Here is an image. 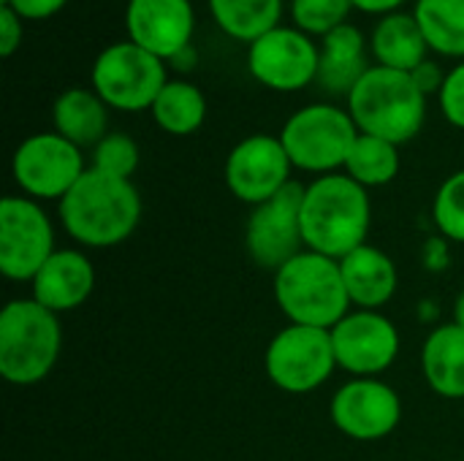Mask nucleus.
Returning a JSON list of instances; mask_svg holds the SVG:
<instances>
[{
    "mask_svg": "<svg viewBox=\"0 0 464 461\" xmlns=\"http://www.w3.org/2000/svg\"><path fill=\"white\" fill-rule=\"evenodd\" d=\"M372 204L367 187L348 174H324L304 187L302 239L304 250L343 261L367 245Z\"/></svg>",
    "mask_w": 464,
    "mask_h": 461,
    "instance_id": "1",
    "label": "nucleus"
},
{
    "mask_svg": "<svg viewBox=\"0 0 464 461\" xmlns=\"http://www.w3.org/2000/svg\"><path fill=\"white\" fill-rule=\"evenodd\" d=\"M57 215L82 247H117L141 223V196L130 179L87 168L60 201Z\"/></svg>",
    "mask_w": 464,
    "mask_h": 461,
    "instance_id": "2",
    "label": "nucleus"
},
{
    "mask_svg": "<svg viewBox=\"0 0 464 461\" xmlns=\"http://www.w3.org/2000/svg\"><path fill=\"white\" fill-rule=\"evenodd\" d=\"M348 114L359 133L378 136L400 147L421 133L427 120V95L411 73L370 65L348 95Z\"/></svg>",
    "mask_w": 464,
    "mask_h": 461,
    "instance_id": "3",
    "label": "nucleus"
},
{
    "mask_svg": "<svg viewBox=\"0 0 464 461\" xmlns=\"http://www.w3.org/2000/svg\"><path fill=\"white\" fill-rule=\"evenodd\" d=\"M275 302L291 323L334 329L351 312L340 261L302 250L275 272Z\"/></svg>",
    "mask_w": 464,
    "mask_h": 461,
    "instance_id": "4",
    "label": "nucleus"
},
{
    "mask_svg": "<svg viewBox=\"0 0 464 461\" xmlns=\"http://www.w3.org/2000/svg\"><path fill=\"white\" fill-rule=\"evenodd\" d=\"M63 348L60 315L30 299H14L0 312V375L11 386H35L57 364Z\"/></svg>",
    "mask_w": 464,
    "mask_h": 461,
    "instance_id": "5",
    "label": "nucleus"
},
{
    "mask_svg": "<svg viewBox=\"0 0 464 461\" xmlns=\"http://www.w3.org/2000/svg\"><path fill=\"white\" fill-rule=\"evenodd\" d=\"M359 139V128L348 109L334 103H310L294 111L283 130L280 141L294 163V168L310 174H337L345 168L353 141Z\"/></svg>",
    "mask_w": 464,
    "mask_h": 461,
    "instance_id": "6",
    "label": "nucleus"
},
{
    "mask_svg": "<svg viewBox=\"0 0 464 461\" xmlns=\"http://www.w3.org/2000/svg\"><path fill=\"white\" fill-rule=\"evenodd\" d=\"M92 90L109 109L144 111L152 109L155 98L169 82L166 60L141 49L133 41H117L106 46L90 71Z\"/></svg>",
    "mask_w": 464,
    "mask_h": 461,
    "instance_id": "7",
    "label": "nucleus"
},
{
    "mask_svg": "<svg viewBox=\"0 0 464 461\" xmlns=\"http://www.w3.org/2000/svg\"><path fill=\"white\" fill-rule=\"evenodd\" d=\"M264 367L269 380L285 394H310L337 370L329 329L288 323L266 348Z\"/></svg>",
    "mask_w": 464,
    "mask_h": 461,
    "instance_id": "8",
    "label": "nucleus"
},
{
    "mask_svg": "<svg viewBox=\"0 0 464 461\" xmlns=\"http://www.w3.org/2000/svg\"><path fill=\"white\" fill-rule=\"evenodd\" d=\"M87 168L82 149L54 130L27 136L11 160L14 182L33 201H63Z\"/></svg>",
    "mask_w": 464,
    "mask_h": 461,
    "instance_id": "9",
    "label": "nucleus"
},
{
    "mask_svg": "<svg viewBox=\"0 0 464 461\" xmlns=\"http://www.w3.org/2000/svg\"><path fill=\"white\" fill-rule=\"evenodd\" d=\"M54 253V228L44 206L27 196H5L0 201L3 277L30 283Z\"/></svg>",
    "mask_w": 464,
    "mask_h": 461,
    "instance_id": "10",
    "label": "nucleus"
},
{
    "mask_svg": "<svg viewBox=\"0 0 464 461\" xmlns=\"http://www.w3.org/2000/svg\"><path fill=\"white\" fill-rule=\"evenodd\" d=\"M318 65L321 46L299 27L280 24L247 46L250 76L275 92H296L318 82Z\"/></svg>",
    "mask_w": 464,
    "mask_h": 461,
    "instance_id": "11",
    "label": "nucleus"
},
{
    "mask_svg": "<svg viewBox=\"0 0 464 461\" xmlns=\"http://www.w3.org/2000/svg\"><path fill=\"white\" fill-rule=\"evenodd\" d=\"M302 198H304V185L291 179L275 198H269L261 206H253L245 242L253 264H258L261 269L277 272L304 250Z\"/></svg>",
    "mask_w": 464,
    "mask_h": 461,
    "instance_id": "12",
    "label": "nucleus"
},
{
    "mask_svg": "<svg viewBox=\"0 0 464 461\" xmlns=\"http://www.w3.org/2000/svg\"><path fill=\"white\" fill-rule=\"evenodd\" d=\"M337 367L353 378H378L400 356V331L392 318L378 310H353L329 329Z\"/></svg>",
    "mask_w": 464,
    "mask_h": 461,
    "instance_id": "13",
    "label": "nucleus"
},
{
    "mask_svg": "<svg viewBox=\"0 0 464 461\" xmlns=\"http://www.w3.org/2000/svg\"><path fill=\"white\" fill-rule=\"evenodd\" d=\"M329 416L345 437L356 443H375L400 427L402 399L378 378H353L332 397Z\"/></svg>",
    "mask_w": 464,
    "mask_h": 461,
    "instance_id": "14",
    "label": "nucleus"
},
{
    "mask_svg": "<svg viewBox=\"0 0 464 461\" xmlns=\"http://www.w3.org/2000/svg\"><path fill=\"white\" fill-rule=\"evenodd\" d=\"M291 158L280 136L256 133L242 139L226 158V185L234 198L261 206L291 182Z\"/></svg>",
    "mask_w": 464,
    "mask_h": 461,
    "instance_id": "15",
    "label": "nucleus"
},
{
    "mask_svg": "<svg viewBox=\"0 0 464 461\" xmlns=\"http://www.w3.org/2000/svg\"><path fill=\"white\" fill-rule=\"evenodd\" d=\"M125 30L128 41L169 62L193 43L196 11L190 0H128Z\"/></svg>",
    "mask_w": 464,
    "mask_h": 461,
    "instance_id": "16",
    "label": "nucleus"
},
{
    "mask_svg": "<svg viewBox=\"0 0 464 461\" xmlns=\"http://www.w3.org/2000/svg\"><path fill=\"white\" fill-rule=\"evenodd\" d=\"M33 299L54 315L82 307L95 288L92 261L82 250H57L30 280Z\"/></svg>",
    "mask_w": 464,
    "mask_h": 461,
    "instance_id": "17",
    "label": "nucleus"
},
{
    "mask_svg": "<svg viewBox=\"0 0 464 461\" xmlns=\"http://www.w3.org/2000/svg\"><path fill=\"white\" fill-rule=\"evenodd\" d=\"M340 272L348 299L359 310H381L394 299L400 285L394 261L372 245H362L359 250L345 255L340 261Z\"/></svg>",
    "mask_w": 464,
    "mask_h": 461,
    "instance_id": "18",
    "label": "nucleus"
},
{
    "mask_svg": "<svg viewBox=\"0 0 464 461\" xmlns=\"http://www.w3.org/2000/svg\"><path fill=\"white\" fill-rule=\"evenodd\" d=\"M370 71L367 60V38L364 33L345 22L343 27L332 30L321 43V65H318V84L332 95H351L359 79Z\"/></svg>",
    "mask_w": 464,
    "mask_h": 461,
    "instance_id": "19",
    "label": "nucleus"
},
{
    "mask_svg": "<svg viewBox=\"0 0 464 461\" xmlns=\"http://www.w3.org/2000/svg\"><path fill=\"white\" fill-rule=\"evenodd\" d=\"M370 52L375 57V65L411 73L430 57L432 49H430L413 11L411 14L394 11V14L381 16V22L375 24L372 35H370Z\"/></svg>",
    "mask_w": 464,
    "mask_h": 461,
    "instance_id": "20",
    "label": "nucleus"
},
{
    "mask_svg": "<svg viewBox=\"0 0 464 461\" xmlns=\"http://www.w3.org/2000/svg\"><path fill=\"white\" fill-rule=\"evenodd\" d=\"M54 133L76 144L79 149L95 147L109 136V106L90 87H71L57 95L52 106Z\"/></svg>",
    "mask_w": 464,
    "mask_h": 461,
    "instance_id": "21",
    "label": "nucleus"
},
{
    "mask_svg": "<svg viewBox=\"0 0 464 461\" xmlns=\"http://www.w3.org/2000/svg\"><path fill=\"white\" fill-rule=\"evenodd\" d=\"M427 386L443 399H464V329L446 323L430 331L421 348Z\"/></svg>",
    "mask_w": 464,
    "mask_h": 461,
    "instance_id": "22",
    "label": "nucleus"
},
{
    "mask_svg": "<svg viewBox=\"0 0 464 461\" xmlns=\"http://www.w3.org/2000/svg\"><path fill=\"white\" fill-rule=\"evenodd\" d=\"M215 24L239 43H253L280 27L283 0H207Z\"/></svg>",
    "mask_w": 464,
    "mask_h": 461,
    "instance_id": "23",
    "label": "nucleus"
},
{
    "mask_svg": "<svg viewBox=\"0 0 464 461\" xmlns=\"http://www.w3.org/2000/svg\"><path fill=\"white\" fill-rule=\"evenodd\" d=\"M150 111L160 130L171 136H190L207 120V98L193 82L169 79Z\"/></svg>",
    "mask_w": 464,
    "mask_h": 461,
    "instance_id": "24",
    "label": "nucleus"
},
{
    "mask_svg": "<svg viewBox=\"0 0 464 461\" xmlns=\"http://www.w3.org/2000/svg\"><path fill=\"white\" fill-rule=\"evenodd\" d=\"M413 16L432 52L464 60V0H416Z\"/></svg>",
    "mask_w": 464,
    "mask_h": 461,
    "instance_id": "25",
    "label": "nucleus"
},
{
    "mask_svg": "<svg viewBox=\"0 0 464 461\" xmlns=\"http://www.w3.org/2000/svg\"><path fill=\"white\" fill-rule=\"evenodd\" d=\"M345 174L367 190L383 187L400 174V147L386 139L359 133L345 160Z\"/></svg>",
    "mask_w": 464,
    "mask_h": 461,
    "instance_id": "26",
    "label": "nucleus"
},
{
    "mask_svg": "<svg viewBox=\"0 0 464 461\" xmlns=\"http://www.w3.org/2000/svg\"><path fill=\"white\" fill-rule=\"evenodd\" d=\"M351 11H353L351 0H291L294 27H299L310 38L313 35L326 38L332 30L343 27Z\"/></svg>",
    "mask_w": 464,
    "mask_h": 461,
    "instance_id": "27",
    "label": "nucleus"
},
{
    "mask_svg": "<svg viewBox=\"0 0 464 461\" xmlns=\"http://www.w3.org/2000/svg\"><path fill=\"white\" fill-rule=\"evenodd\" d=\"M432 220L443 239L464 245V168L454 171L435 193Z\"/></svg>",
    "mask_w": 464,
    "mask_h": 461,
    "instance_id": "28",
    "label": "nucleus"
},
{
    "mask_svg": "<svg viewBox=\"0 0 464 461\" xmlns=\"http://www.w3.org/2000/svg\"><path fill=\"white\" fill-rule=\"evenodd\" d=\"M139 144L125 133H109L101 144L92 147V166L95 171H103L109 177L130 179L139 168Z\"/></svg>",
    "mask_w": 464,
    "mask_h": 461,
    "instance_id": "29",
    "label": "nucleus"
},
{
    "mask_svg": "<svg viewBox=\"0 0 464 461\" xmlns=\"http://www.w3.org/2000/svg\"><path fill=\"white\" fill-rule=\"evenodd\" d=\"M438 101H440V111H443L446 122L464 130V60H459L446 73V82L438 92Z\"/></svg>",
    "mask_w": 464,
    "mask_h": 461,
    "instance_id": "30",
    "label": "nucleus"
},
{
    "mask_svg": "<svg viewBox=\"0 0 464 461\" xmlns=\"http://www.w3.org/2000/svg\"><path fill=\"white\" fill-rule=\"evenodd\" d=\"M22 38H24V19L14 8L0 5V54L11 57L22 46Z\"/></svg>",
    "mask_w": 464,
    "mask_h": 461,
    "instance_id": "31",
    "label": "nucleus"
},
{
    "mask_svg": "<svg viewBox=\"0 0 464 461\" xmlns=\"http://www.w3.org/2000/svg\"><path fill=\"white\" fill-rule=\"evenodd\" d=\"M65 3L68 0H3L0 5L14 8L24 22H41V19H52L54 14H60Z\"/></svg>",
    "mask_w": 464,
    "mask_h": 461,
    "instance_id": "32",
    "label": "nucleus"
},
{
    "mask_svg": "<svg viewBox=\"0 0 464 461\" xmlns=\"http://www.w3.org/2000/svg\"><path fill=\"white\" fill-rule=\"evenodd\" d=\"M411 76H413V82L419 84V90L430 98L432 92H440V87H443V82H446V73H443V68L435 62V60H424L419 68H413L411 71Z\"/></svg>",
    "mask_w": 464,
    "mask_h": 461,
    "instance_id": "33",
    "label": "nucleus"
},
{
    "mask_svg": "<svg viewBox=\"0 0 464 461\" xmlns=\"http://www.w3.org/2000/svg\"><path fill=\"white\" fill-rule=\"evenodd\" d=\"M424 266L430 272H443L449 266V239L443 236H432L424 245Z\"/></svg>",
    "mask_w": 464,
    "mask_h": 461,
    "instance_id": "34",
    "label": "nucleus"
},
{
    "mask_svg": "<svg viewBox=\"0 0 464 461\" xmlns=\"http://www.w3.org/2000/svg\"><path fill=\"white\" fill-rule=\"evenodd\" d=\"M351 3H353V8H356V11H364V14H381V16H386V14L400 11L408 0H351Z\"/></svg>",
    "mask_w": 464,
    "mask_h": 461,
    "instance_id": "35",
    "label": "nucleus"
},
{
    "mask_svg": "<svg viewBox=\"0 0 464 461\" xmlns=\"http://www.w3.org/2000/svg\"><path fill=\"white\" fill-rule=\"evenodd\" d=\"M166 65H171L174 71H179V73H188V71H193L196 65H198V52H196V46L190 43V46H185L177 57H171Z\"/></svg>",
    "mask_w": 464,
    "mask_h": 461,
    "instance_id": "36",
    "label": "nucleus"
},
{
    "mask_svg": "<svg viewBox=\"0 0 464 461\" xmlns=\"http://www.w3.org/2000/svg\"><path fill=\"white\" fill-rule=\"evenodd\" d=\"M454 323L464 329V291L457 296V302H454Z\"/></svg>",
    "mask_w": 464,
    "mask_h": 461,
    "instance_id": "37",
    "label": "nucleus"
},
{
    "mask_svg": "<svg viewBox=\"0 0 464 461\" xmlns=\"http://www.w3.org/2000/svg\"><path fill=\"white\" fill-rule=\"evenodd\" d=\"M0 3H3V0H0Z\"/></svg>",
    "mask_w": 464,
    "mask_h": 461,
    "instance_id": "38",
    "label": "nucleus"
}]
</instances>
